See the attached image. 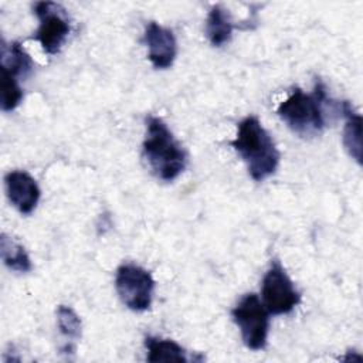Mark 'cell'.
I'll list each match as a JSON object with an SVG mask.
<instances>
[{
	"instance_id": "6da1fadb",
	"label": "cell",
	"mask_w": 363,
	"mask_h": 363,
	"mask_svg": "<svg viewBox=\"0 0 363 363\" xmlns=\"http://www.w3.org/2000/svg\"><path fill=\"white\" fill-rule=\"evenodd\" d=\"M230 145L245 162L252 180L262 182L278 169L279 152L257 116L250 115L238 123L235 139Z\"/></svg>"
},
{
	"instance_id": "7a4b0ae2",
	"label": "cell",
	"mask_w": 363,
	"mask_h": 363,
	"mask_svg": "<svg viewBox=\"0 0 363 363\" xmlns=\"http://www.w3.org/2000/svg\"><path fill=\"white\" fill-rule=\"evenodd\" d=\"M142 155L152 173L163 182L174 180L187 163L186 152L159 116H147L146 119Z\"/></svg>"
},
{
	"instance_id": "3957f363",
	"label": "cell",
	"mask_w": 363,
	"mask_h": 363,
	"mask_svg": "<svg viewBox=\"0 0 363 363\" xmlns=\"http://www.w3.org/2000/svg\"><path fill=\"white\" fill-rule=\"evenodd\" d=\"M326 101V89L318 81L312 94H305L301 88L292 89L288 98L279 104L277 113L299 136H318L325 128L323 105Z\"/></svg>"
},
{
	"instance_id": "277c9868",
	"label": "cell",
	"mask_w": 363,
	"mask_h": 363,
	"mask_svg": "<svg viewBox=\"0 0 363 363\" xmlns=\"http://www.w3.org/2000/svg\"><path fill=\"white\" fill-rule=\"evenodd\" d=\"M231 316L240 329L244 345L251 350L267 346L269 312L255 294H245L233 308Z\"/></svg>"
},
{
	"instance_id": "5b68a950",
	"label": "cell",
	"mask_w": 363,
	"mask_h": 363,
	"mask_svg": "<svg viewBox=\"0 0 363 363\" xmlns=\"http://www.w3.org/2000/svg\"><path fill=\"white\" fill-rule=\"evenodd\" d=\"M115 286L121 301L135 312L147 311L152 305L155 281L149 271L136 264H122L116 269Z\"/></svg>"
},
{
	"instance_id": "8992f818",
	"label": "cell",
	"mask_w": 363,
	"mask_h": 363,
	"mask_svg": "<svg viewBox=\"0 0 363 363\" xmlns=\"http://www.w3.org/2000/svg\"><path fill=\"white\" fill-rule=\"evenodd\" d=\"M261 296L265 309L271 315L289 313L301 302L299 291L278 259L271 262L262 278Z\"/></svg>"
},
{
	"instance_id": "52a82bcc",
	"label": "cell",
	"mask_w": 363,
	"mask_h": 363,
	"mask_svg": "<svg viewBox=\"0 0 363 363\" xmlns=\"http://www.w3.org/2000/svg\"><path fill=\"white\" fill-rule=\"evenodd\" d=\"M34 13L40 24L33 38L40 43L44 52L50 55L60 52L71 30L65 9L54 1H37Z\"/></svg>"
},
{
	"instance_id": "ba28073f",
	"label": "cell",
	"mask_w": 363,
	"mask_h": 363,
	"mask_svg": "<svg viewBox=\"0 0 363 363\" xmlns=\"http://www.w3.org/2000/svg\"><path fill=\"white\" fill-rule=\"evenodd\" d=\"M143 43L147 47V58L157 69L172 67L177 55V43L172 30L150 21L143 34Z\"/></svg>"
},
{
	"instance_id": "9c48e42d",
	"label": "cell",
	"mask_w": 363,
	"mask_h": 363,
	"mask_svg": "<svg viewBox=\"0 0 363 363\" xmlns=\"http://www.w3.org/2000/svg\"><path fill=\"white\" fill-rule=\"evenodd\" d=\"M4 187L7 199L21 214L34 211L41 191L31 174L24 170H11L4 176Z\"/></svg>"
},
{
	"instance_id": "30bf717a",
	"label": "cell",
	"mask_w": 363,
	"mask_h": 363,
	"mask_svg": "<svg viewBox=\"0 0 363 363\" xmlns=\"http://www.w3.org/2000/svg\"><path fill=\"white\" fill-rule=\"evenodd\" d=\"M340 108L345 116L343 146L349 156L362 164V116L349 101H343Z\"/></svg>"
},
{
	"instance_id": "8fae6325",
	"label": "cell",
	"mask_w": 363,
	"mask_h": 363,
	"mask_svg": "<svg viewBox=\"0 0 363 363\" xmlns=\"http://www.w3.org/2000/svg\"><path fill=\"white\" fill-rule=\"evenodd\" d=\"M233 20L228 11L221 6H213L207 14L206 20V34L211 45L221 47L231 40L233 34Z\"/></svg>"
},
{
	"instance_id": "7c38bea8",
	"label": "cell",
	"mask_w": 363,
	"mask_h": 363,
	"mask_svg": "<svg viewBox=\"0 0 363 363\" xmlns=\"http://www.w3.org/2000/svg\"><path fill=\"white\" fill-rule=\"evenodd\" d=\"M145 347L147 350L146 359L150 363H159V362L186 363L189 360L186 350L172 339L146 336Z\"/></svg>"
},
{
	"instance_id": "4fadbf2b",
	"label": "cell",
	"mask_w": 363,
	"mask_h": 363,
	"mask_svg": "<svg viewBox=\"0 0 363 363\" xmlns=\"http://www.w3.org/2000/svg\"><path fill=\"white\" fill-rule=\"evenodd\" d=\"M0 252L4 265L11 271L28 272L33 268L30 257L24 247L20 245L13 238H10L9 235H6L4 233L0 238Z\"/></svg>"
},
{
	"instance_id": "5bb4252c",
	"label": "cell",
	"mask_w": 363,
	"mask_h": 363,
	"mask_svg": "<svg viewBox=\"0 0 363 363\" xmlns=\"http://www.w3.org/2000/svg\"><path fill=\"white\" fill-rule=\"evenodd\" d=\"M1 67L11 71L16 77H26L33 69V61L23 45L17 41L9 47L3 43L1 45Z\"/></svg>"
},
{
	"instance_id": "9a60e30c",
	"label": "cell",
	"mask_w": 363,
	"mask_h": 363,
	"mask_svg": "<svg viewBox=\"0 0 363 363\" xmlns=\"http://www.w3.org/2000/svg\"><path fill=\"white\" fill-rule=\"evenodd\" d=\"M0 92H1V96H0L1 109L6 112L16 109L23 99V89L18 85L17 77L4 67H1Z\"/></svg>"
},
{
	"instance_id": "2e32d148",
	"label": "cell",
	"mask_w": 363,
	"mask_h": 363,
	"mask_svg": "<svg viewBox=\"0 0 363 363\" xmlns=\"http://www.w3.org/2000/svg\"><path fill=\"white\" fill-rule=\"evenodd\" d=\"M57 326L62 336L67 339L77 340L81 337V318L77 315V312L67 305H60L57 308Z\"/></svg>"
}]
</instances>
